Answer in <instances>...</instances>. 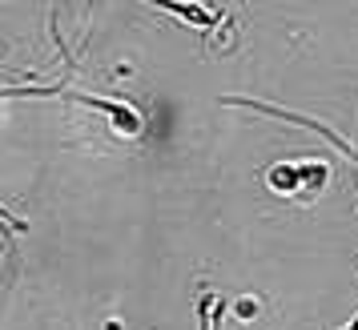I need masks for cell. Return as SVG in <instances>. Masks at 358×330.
Instances as JSON below:
<instances>
[{"label":"cell","mask_w":358,"mask_h":330,"mask_svg":"<svg viewBox=\"0 0 358 330\" xmlns=\"http://www.w3.org/2000/svg\"><path fill=\"white\" fill-rule=\"evenodd\" d=\"M61 97H65V101H77V105H89V109H97V113H105L109 129L121 133V137H141V133H145V117H141V109H137V105H129L125 97L73 93V89H61Z\"/></svg>","instance_id":"6da1fadb"},{"label":"cell","mask_w":358,"mask_h":330,"mask_svg":"<svg viewBox=\"0 0 358 330\" xmlns=\"http://www.w3.org/2000/svg\"><path fill=\"white\" fill-rule=\"evenodd\" d=\"M226 105H242V109H254V113H266V117H282V121H294V125H306V129H314V133H322L330 145L338 149L342 157H350L355 162V169H358V149L350 145V141H342L338 133H330L322 125V121H310V117H302V113H290V109H278V105H262V101H245V97H226Z\"/></svg>","instance_id":"7a4b0ae2"},{"label":"cell","mask_w":358,"mask_h":330,"mask_svg":"<svg viewBox=\"0 0 358 330\" xmlns=\"http://www.w3.org/2000/svg\"><path fill=\"white\" fill-rule=\"evenodd\" d=\"M141 4H153V8H162V13H169V17H178L181 24H189V29H197V33H210V29H217V13L213 8H206V4H197V0H141Z\"/></svg>","instance_id":"3957f363"},{"label":"cell","mask_w":358,"mask_h":330,"mask_svg":"<svg viewBox=\"0 0 358 330\" xmlns=\"http://www.w3.org/2000/svg\"><path fill=\"white\" fill-rule=\"evenodd\" d=\"M298 185H302V194H322L330 185V162H322V157L298 162Z\"/></svg>","instance_id":"277c9868"},{"label":"cell","mask_w":358,"mask_h":330,"mask_svg":"<svg viewBox=\"0 0 358 330\" xmlns=\"http://www.w3.org/2000/svg\"><path fill=\"white\" fill-rule=\"evenodd\" d=\"M266 185L282 194V198H294V194H302V185H298V162H278L266 169Z\"/></svg>","instance_id":"5b68a950"},{"label":"cell","mask_w":358,"mask_h":330,"mask_svg":"<svg viewBox=\"0 0 358 330\" xmlns=\"http://www.w3.org/2000/svg\"><path fill=\"white\" fill-rule=\"evenodd\" d=\"M222 310H226V298L222 294H201L197 298V327L201 330H217Z\"/></svg>","instance_id":"8992f818"},{"label":"cell","mask_w":358,"mask_h":330,"mask_svg":"<svg viewBox=\"0 0 358 330\" xmlns=\"http://www.w3.org/2000/svg\"><path fill=\"white\" fill-rule=\"evenodd\" d=\"M262 310V298L258 294H242V298H234V314L242 318V322H254Z\"/></svg>","instance_id":"52a82bcc"},{"label":"cell","mask_w":358,"mask_h":330,"mask_svg":"<svg viewBox=\"0 0 358 330\" xmlns=\"http://www.w3.org/2000/svg\"><path fill=\"white\" fill-rule=\"evenodd\" d=\"M24 230H29V226H24L20 217H13L8 210H0V234H4V242H8V246H13V242H17Z\"/></svg>","instance_id":"ba28073f"},{"label":"cell","mask_w":358,"mask_h":330,"mask_svg":"<svg viewBox=\"0 0 358 330\" xmlns=\"http://www.w3.org/2000/svg\"><path fill=\"white\" fill-rule=\"evenodd\" d=\"M355 185H358V182H355Z\"/></svg>","instance_id":"9c48e42d"}]
</instances>
